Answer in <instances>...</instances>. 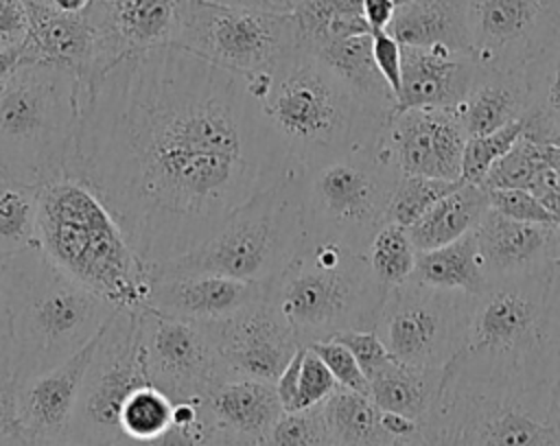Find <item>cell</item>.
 I'll use <instances>...</instances> for the list:
<instances>
[{
	"mask_svg": "<svg viewBox=\"0 0 560 446\" xmlns=\"http://www.w3.org/2000/svg\"><path fill=\"white\" fill-rule=\"evenodd\" d=\"M385 293L368 256L339 243L304 240L295 258L267 282V300L300 345L346 330H374Z\"/></svg>",
	"mask_w": 560,
	"mask_h": 446,
	"instance_id": "52a82bcc",
	"label": "cell"
},
{
	"mask_svg": "<svg viewBox=\"0 0 560 446\" xmlns=\"http://www.w3.org/2000/svg\"><path fill=\"white\" fill-rule=\"evenodd\" d=\"M22 446H90V444L72 437L70 433H63L57 437H24Z\"/></svg>",
	"mask_w": 560,
	"mask_h": 446,
	"instance_id": "11a10c76",
	"label": "cell"
},
{
	"mask_svg": "<svg viewBox=\"0 0 560 446\" xmlns=\"http://www.w3.org/2000/svg\"><path fill=\"white\" fill-rule=\"evenodd\" d=\"M173 411L175 400L155 385L147 383L133 389L120 409V437L149 442L171 426Z\"/></svg>",
	"mask_w": 560,
	"mask_h": 446,
	"instance_id": "8d00e7d4",
	"label": "cell"
},
{
	"mask_svg": "<svg viewBox=\"0 0 560 446\" xmlns=\"http://www.w3.org/2000/svg\"><path fill=\"white\" fill-rule=\"evenodd\" d=\"M96 337L61 365L18 383L24 437H57L68 433Z\"/></svg>",
	"mask_w": 560,
	"mask_h": 446,
	"instance_id": "44dd1931",
	"label": "cell"
},
{
	"mask_svg": "<svg viewBox=\"0 0 560 446\" xmlns=\"http://www.w3.org/2000/svg\"><path fill=\"white\" fill-rule=\"evenodd\" d=\"M442 378L444 369L413 367L392 359L385 367L368 378L370 398L383 411L400 413L422 424L440 396Z\"/></svg>",
	"mask_w": 560,
	"mask_h": 446,
	"instance_id": "f1b7e54d",
	"label": "cell"
},
{
	"mask_svg": "<svg viewBox=\"0 0 560 446\" xmlns=\"http://www.w3.org/2000/svg\"><path fill=\"white\" fill-rule=\"evenodd\" d=\"M332 339L341 341L354 354L359 367L368 378L374 376L381 367H385L392 361V354L387 352L385 343L378 339L374 330H346Z\"/></svg>",
	"mask_w": 560,
	"mask_h": 446,
	"instance_id": "f6af8a7d",
	"label": "cell"
},
{
	"mask_svg": "<svg viewBox=\"0 0 560 446\" xmlns=\"http://www.w3.org/2000/svg\"><path fill=\"white\" fill-rule=\"evenodd\" d=\"M547 265L551 269V273L560 280V223L553 225L551 230V240H549V258Z\"/></svg>",
	"mask_w": 560,
	"mask_h": 446,
	"instance_id": "9f6ffc18",
	"label": "cell"
},
{
	"mask_svg": "<svg viewBox=\"0 0 560 446\" xmlns=\"http://www.w3.org/2000/svg\"><path fill=\"white\" fill-rule=\"evenodd\" d=\"M81 98L74 72L24 59L0 85V166L33 186L68 177Z\"/></svg>",
	"mask_w": 560,
	"mask_h": 446,
	"instance_id": "ba28073f",
	"label": "cell"
},
{
	"mask_svg": "<svg viewBox=\"0 0 560 446\" xmlns=\"http://www.w3.org/2000/svg\"><path fill=\"white\" fill-rule=\"evenodd\" d=\"M488 208L483 186L459 181L457 188L438 199L407 232L418 251L435 249L472 232Z\"/></svg>",
	"mask_w": 560,
	"mask_h": 446,
	"instance_id": "83f0119b",
	"label": "cell"
},
{
	"mask_svg": "<svg viewBox=\"0 0 560 446\" xmlns=\"http://www.w3.org/2000/svg\"><path fill=\"white\" fill-rule=\"evenodd\" d=\"M308 348H313L319 354V359L326 363V367L330 369V374L335 376L339 387H348V389H354V391L370 394L368 376L359 367L354 354L341 341L326 339V341H315Z\"/></svg>",
	"mask_w": 560,
	"mask_h": 446,
	"instance_id": "ee69618b",
	"label": "cell"
},
{
	"mask_svg": "<svg viewBox=\"0 0 560 446\" xmlns=\"http://www.w3.org/2000/svg\"><path fill=\"white\" fill-rule=\"evenodd\" d=\"M179 2L182 0H94L85 13L96 39L92 83L133 52L175 44L179 33Z\"/></svg>",
	"mask_w": 560,
	"mask_h": 446,
	"instance_id": "e0dca14e",
	"label": "cell"
},
{
	"mask_svg": "<svg viewBox=\"0 0 560 446\" xmlns=\"http://www.w3.org/2000/svg\"><path fill=\"white\" fill-rule=\"evenodd\" d=\"M175 44L225 70L258 74L295 52L300 37L291 11L182 0Z\"/></svg>",
	"mask_w": 560,
	"mask_h": 446,
	"instance_id": "8fae6325",
	"label": "cell"
},
{
	"mask_svg": "<svg viewBox=\"0 0 560 446\" xmlns=\"http://www.w3.org/2000/svg\"><path fill=\"white\" fill-rule=\"evenodd\" d=\"M24 437H0V446H22Z\"/></svg>",
	"mask_w": 560,
	"mask_h": 446,
	"instance_id": "94428289",
	"label": "cell"
},
{
	"mask_svg": "<svg viewBox=\"0 0 560 446\" xmlns=\"http://www.w3.org/2000/svg\"><path fill=\"white\" fill-rule=\"evenodd\" d=\"M545 166L540 142L525 133L512 144V149L492 164L479 186L483 188H529L536 173Z\"/></svg>",
	"mask_w": 560,
	"mask_h": 446,
	"instance_id": "ab89813d",
	"label": "cell"
},
{
	"mask_svg": "<svg viewBox=\"0 0 560 446\" xmlns=\"http://www.w3.org/2000/svg\"><path fill=\"white\" fill-rule=\"evenodd\" d=\"M147 383L138 310L118 308L96 337L68 433L90 446H114L125 400Z\"/></svg>",
	"mask_w": 560,
	"mask_h": 446,
	"instance_id": "4fadbf2b",
	"label": "cell"
},
{
	"mask_svg": "<svg viewBox=\"0 0 560 446\" xmlns=\"http://www.w3.org/2000/svg\"><path fill=\"white\" fill-rule=\"evenodd\" d=\"M114 446H245L234 439L212 415L208 407V398H184L175 400L173 422L171 426L149 439V442H133L120 437Z\"/></svg>",
	"mask_w": 560,
	"mask_h": 446,
	"instance_id": "e575fe53",
	"label": "cell"
},
{
	"mask_svg": "<svg viewBox=\"0 0 560 446\" xmlns=\"http://www.w3.org/2000/svg\"><path fill=\"white\" fill-rule=\"evenodd\" d=\"M147 304L188 321L225 319L267 297V282H243L208 273H151Z\"/></svg>",
	"mask_w": 560,
	"mask_h": 446,
	"instance_id": "d6986e66",
	"label": "cell"
},
{
	"mask_svg": "<svg viewBox=\"0 0 560 446\" xmlns=\"http://www.w3.org/2000/svg\"><path fill=\"white\" fill-rule=\"evenodd\" d=\"M304 348L302 345L293 359L289 361V365L282 369V374L278 376V380L273 383L276 385V391H278V398L282 402V409L284 411H293V404H295V396H298V380H300V367H302V356H304Z\"/></svg>",
	"mask_w": 560,
	"mask_h": 446,
	"instance_id": "f907efd6",
	"label": "cell"
},
{
	"mask_svg": "<svg viewBox=\"0 0 560 446\" xmlns=\"http://www.w3.org/2000/svg\"><path fill=\"white\" fill-rule=\"evenodd\" d=\"M31 31L24 42V59L55 63L79 77L83 90L94 72V28L85 13H63L48 4L28 2Z\"/></svg>",
	"mask_w": 560,
	"mask_h": 446,
	"instance_id": "7402d4cb",
	"label": "cell"
},
{
	"mask_svg": "<svg viewBox=\"0 0 560 446\" xmlns=\"http://www.w3.org/2000/svg\"><path fill=\"white\" fill-rule=\"evenodd\" d=\"M13 376V332L11 315L4 297V286L0 278V378Z\"/></svg>",
	"mask_w": 560,
	"mask_h": 446,
	"instance_id": "816d5d0a",
	"label": "cell"
},
{
	"mask_svg": "<svg viewBox=\"0 0 560 446\" xmlns=\"http://www.w3.org/2000/svg\"><path fill=\"white\" fill-rule=\"evenodd\" d=\"M525 74L529 85L525 136L542 144H560V39L525 66Z\"/></svg>",
	"mask_w": 560,
	"mask_h": 446,
	"instance_id": "d6a6232c",
	"label": "cell"
},
{
	"mask_svg": "<svg viewBox=\"0 0 560 446\" xmlns=\"http://www.w3.org/2000/svg\"><path fill=\"white\" fill-rule=\"evenodd\" d=\"M483 72L486 70L470 52H455L440 46H402V81L396 111L411 107H440L453 111Z\"/></svg>",
	"mask_w": 560,
	"mask_h": 446,
	"instance_id": "ffe728a7",
	"label": "cell"
},
{
	"mask_svg": "<svg viewBox=\"0 0 560 446\" xmlns=\"http://www.w3.org/2000/svg\"><path fill=\"white\" fill-rule=\"evenodd\" d=\"M472 310V295L416 282L387 289L374 332L394 361L444 369L459 352Z\"/></svg>",
	"mask_w": 560,
	"mask_h": 446,
	"instance_id": "7c38bea8",
	"label": "cell"
},
{
	"mask_svg": "<svg viewBox=\"0 0 560 446\" xmlns=\"http://www.w3.org/2000/svg\"><path fill=\"white\" fill-rule=\"evenodd\" d=\"M0 278L11 315L18 383L74 356L118 310L70 278L39 245L2 258Z\"/></svg>",
	"mask_w": 560,
	"mask_h": 446,
	"instance_id": "277c9868",
	"label": "cell"
},
{
	"mask_svg": "<svg viewBox=\"0 0 560 446\" xmlns=\"http://www.w3.org/2000/svg\"><path fill=\"white\" fill-rule=\"evenodd\" d=\"M466 24L483 70H521L560 39V0H466Z\"/></svg>",
	"mask_w": 560,
	"mask_h": 446,
	"instance_id": "5bb4252c",
	"label": "cell"
},
{
	"mask_svg": "<svg viewBox=\"0 0 560 446\" xmlns=\"http://www.w3.org/2000/svg\"><path fill=\"white\" fill-rule=\"evenodd\" d=\"M420 437L429 446H560L553 387L444 367Z\"/></svg>",
	"mask_w": 560,
	"mask_h": 446,
	"instance_id": "8992f818",
	"label": "cell"
},
{
	"mask_svg": "<svg viewBox=\"0 0 560 446\" xmlns=\"http://www.w3.org/2000/svg\"><path fill=\"white\" fill-rule=\"evenodd\" d=\"M37 188L0 166V260L37 245Z\"/></svg>",
	"mask_w": 560,
	"mask_h": 446,
	"instance_id": "836d02e7",
	"label": "cell"
},
{
	"mask_svg": "<svg viewBox=\"0 0 560 446\" xmlns=\"http://www.w3.org/2000/svg\"><path fill=\"white\" fill-rule=\"evenodd\" d=\"M322 415L330 437V446H394L383 426V409L370 394L337 387L324 402Z\"/></svg>",
	"mask_w": 560,
	"mask_h": 446,
	"instance_id": "4dcf8cb0",
	"label": "cell"
},
{
	"mask_svg": "<svg viewBox=\"0 0 560 446\" xmlns=\"http://www.w3.org/2000/svg\"><path fill=\"white\" fill-rule=\"evenodd\" d=\"M304 171L293 168L252 197L199 247L149 267L151 273H208L243 282L273 280L306 240Z\"/></svg>",
	"mask_w": 560,
	"mask_h": 446,
	"instance_id": "9c48e42d",
	"label": "cell"
},
{
	"mask_svg": "<svg viewBox=\"0 0 560 446\" xmlns=\"http://www.w3.org/2000/svg\"><path fill=\"white\" fill-rule=\"evenodd\" d=\"M206 398L217 422L245 446H260L284 411L276 385L267 380H225Z\"/></svg>",
	"mask_w": 560,
	"mask_h": 446,
	"instance_id": "cb8c5ba5",
	"label": "cell"
},
{
	"mask_svg": "<svg viewBox=\"0 0 560 446\" xmlns=\"http://www.w3.org/2000/svg\"><path fill=\"white\" fill-rule=\"evenodd\" d=\"M372 52H374V61H376L381 74L385 77V81L389 83V87L398 101L400 81H402V46L385 28H374L372 31Z\"/></svg>",
	"mask_w": 560,
	"mask_h": 446,
	"instance_id": "bcb514c9",
	"label": "cell"
},
{
	"mask_svg": "<svg viewBox=\"0 0 560 446\" xmlns=\"http://www.w3.org/2000/svg\"><path fill=\"white\" fill-rule=\"evenodd\" d=\"M553 409L560 415V372H558V378H556V385H553Z\"/></svg>",
	"mask_w": 560,
	"mask_h": 446,
	"instance_id": "91938a15",
	"label": "cell"
},
{
	"mask_svg": "<svg viewBox=\"0 0 560 446\" xmlns=\"http://www.w3.org/2000/svg\"><path fill=\"white\" fill-rule=\"evenodd\" d=\"M308 50V48H306ZM317 59L372 111L392 118L396 111V94L381 74L374 52L372 33L328 42L311 50Z\"/></svg>",
	"mask_w": 560,
	"mask_h": 446,
	"instance_id": "4316f807",
	"label": "cell"
},
{
	"mask_svg": "<svg viewBox=\"0 0 560 446\" xmlns=\"http://www.w3.org/2000/svg\"><path fill=\"white\" fill-rule=\"evenodd\" d=\"M529 105V85L525 68L492 72L472 85L466 98L453 109L468 138L497 131L525 116Z\"/></svg>",
	"mask_w": 560,
	"mask_h": 446,
	"instance_id": "484cf974",
	"label": "cell"
},
{
	"mask_svg": "<svg viewBox=\"0 0 560 446\" xmlns=\"http://www.w3.org/2000/svg\"><path fill=\"white\" fill-rule=\"evenodd\" d=\"M411 446H429V444L418 435V437H413V439H411Z\"/></svg>",
	"mask_w": 560,
	"mask_h": 446,
	"instance_id": "6125c7cd",
	"label": "cell"
},
{
	"mask_svg": "<svg viewBox=\"0 0 560 446\" xmlns=\"http://www.w3.org/2000/svg\"><path fill=\"white\" fill-rule=\"evenodd\" d=\"M486 192L490 208L510 219L547 225L558 223L556 216L542 206V201L525 188H486Z\"/></svg>",
	"mask_w": 560,
	"mask_h": 446,
	"instance_id": "7bdbcfd3",
	"label": "cell"
},
{
	"mask_svg": "<svg viewBox=\"0 0 560 446\" xmlns=\"http://www.w3.org/2000/svg\"><path fill=\"white\" fill-rule=\"evenodd\" d=\"M260 446H330L322 404L302 411H282Z\"/></svg>",
	"mask_w": 560,
	"mask_h": 446,
	"instance_id": "60d3db41",
	"label": "cell"
},
{
	"mask_svg": "<svg viewBox=\"0 0 560 446\" xmlns=\"http://www.w3.org/2000/svg\"><path fill=\"white\" fill-rule=\"evenodd\" d=\"M540 153H542L545 164L560 175V144H542L540 142Z\"/></svg>",
	"mask_w": 560,
	"mask_h": 446,
	"instance_id": "680465c9",
	"label": "cell"
},
{
	"mask_svg": "<svg viewBox=\"0 0 560 446\" xmlns=\"http://www.w3.org/2000/svg\"><path fill=\"white\" fill-rule=\"evenodd\" d=\"M385 31L400 46L468 52L466 0H394Z\"/></svg>",
	"mask_w": 560,
	"mask_h": 446,
	"instance_id": "d4e9b609",
	"label": "cell"
},
{
	"mask_svg": "<svg viewBox=\"0 0 560 446\" xmlns=\"http://www.w3.org/2000/svg\"><path fill=\"white\" fill-rule=\"evenodd\" d=\"M394 446H411V439H405V442H396Z\"/></svg>",
	"mask_w": 560,
	"mask_h": 446,
	"instance_id": "be15d7a7",
	"label": "cell"
},
{
	"mask_svg": "<svg viewBox=\"0 0 560 446\" xmlns=\"http://www.w3.org/2000/svg\"><path fill=\"white\" fill-rule=\"evenodd\" d=\"M411 278L429 286L462 291L472 297L481 295L490 284L472 232L448 245L418 251Z\"/></svg>",
	"mask_w": 560,
	"mask_h": 446,
	"instance_id": "f546056e",
	"label": "cell"
},
{
	"mask_svg": "<svg viewBox=\"0 0 560 446\" xmlns=\"http://www.w3.org/2000/svg\"><path fill=\"white\" fill-rule=\"evenodd\" d=\"M37 245L85 289L138 310L149 295V265L131 249L109 208L79 179L37 188Z\"/></svg>",
	"mask_w": 560,
	"mask_h": 446,
	"instance_id": "5b68a950",
	"label": "cell"
},
{
	"mask_svg": "<svg viewBox=\"0 0 560 446\" xmlns=\"http://www.w3.org/2000/svg\"><path fill=\"white\" fill-rule=\"evenodd\" d=\"M534 197H538L542 201V206L556 216L560 214V175L549 168L547 164L536 173V177L532 179L529 188H527Z\"/></svg>",
	"mask_w": 560,
	"mask_h": 446,
	"instance_id": "681fc988",
	"label": "cell"
},
{
	"mask_svg": "<svg viewBox=\"0 0 560 446\" xmlns=\"http://www.w3.org/2000/svg\"><path fill=\"white\" fill-rule=\"evenodd\" d=\"M31 31L26 0H0V50L24 46Z\"/></svg>",
	"mask_w": 560,
	"mask_h": 446,
	"instance_id": "7dc6e473",
	"label": "cell"
},
{
	"mask_svg": "<svg viewBox=\"0 0 560 446\" xmlns=\"http://www.w3.org/2000/svg\"><path fill=\"white\" fill-rule=\"evenodd\" d=\"M203 328L217 348L225 380L276 383L302 348L267 297L225 319L208 321Z\"/></svg>",
	"mask_w": 560,
	"mask_h": 446,
	"instance_id": "2e32d148",
	"label": "cell"
},
{
	"mask_svg": "<svg viewBox=\"0 0 560 446\" xmlns=\"http://www.w3.org/2000/svg\"><path fill=\"white\" fill-rule=\"evenodd\" d=\"M457 186L459 181L424 175H400L385 210V223L411 227L438 199Z\"/></svg>",
	"mask_w": 560,
	"mask_h": 446,
	"instance_id": "74e56055",
	"label": "cell"
},
{
	"mask_svg": "<svg viewBox=\"0 0 560 446\" xmlns=\"http://www.w3.org/2000/svg\"><path fill=\"white\" fill-rule=\"evenodd\" d=\"M94 0H50L48 7L63 11V13H88Z\"/></svg>",
	"mask_w": 560,
	"mask_h": 446,
	"instance_id": "6f0895ef",
	"label": "cell"
},
{
	"mask_svg": "<svg viewBox=\"0 0 560 446\" xmlns=\"http://www.w3.org/2000/svg\"><path fill=\"white\" fill-rule=\"evenodd\" d=\"M293 168L247 74L166 44L83 90L68 177L109 208L151 267L206 243Z\"/></svg>",
	"mask_w": 560,
	"mask_h": 446,
	"instance_id": "6da1fadb",
	"label": "cell"
},
{
	"mask_svg": "<svg viewBox=\"0 0 560 446\" xmlns=\"http://www.w3.org/2000/svg\"><path fill=\"white\" fill-rule=\"evenodd\" d=\"M0 437H24V426L18 407V380L0 378Z\"/></svg>",
	"mask_w": 560,
	"mask_h": 446,
	"instance_id": "c3c4849f",
	"label": "cell"
},
{
	"mask_svg": "<svg viewBox=\"0 0 560 446\" xmlns=\"http://www.w3.org/2000/svg\"><path fill=\"white\" fill-rule=\"evenodd\" d=\"M383 136L402 175L462 181L468 136L455 111L440 107L400 109L392 114Z\"/></svg>",
	"mask_w": 560,
	"mask_h": 446,
	"instance_id": "ac0fdd59",
	"label": "cell"
},
{
	"mask_svg": "<svg viewBox=\"0 0 560 446\" xmlns=\"http://www.w3.org/2000/svg\"><path fill=\"white\" fill-rule=\"evenodd\" d=\"M300 46L315 50L322 44L372 33L363 0H300L291 7Z\"/></svg>",
	"mask_w": 560,
	"mask_h": 446,
	"instance_id": "1f68e13d",
	"label": "cell"
},
{
	"mask_svg": "<svg viewBox=\"0 0 560 446\" xmlns=\"http://www.w3.org/2000/svg\"><path fill=\"white\" fill-rule=\"evenodd\" d=\"M370 269L378 284L387 291L407 282L416 269L418 249L411 243L407 227L396 223H385L365 249Z\"/></svg>",
	"mask_w": 560,
	"mask_h": 446,
	"instance_id": "d590c367",
	"label": "cell"
},
{
	"mask_svg": "<svg viewBox=\"0 0 560 446\" xmlns=\"http://www.w3.org/2000/svg\"><path fill=\"white\" fill-rule=\"evenodd\" d=\"M400 175L385 136L304 173L306 240L339 243L365 254L385 225V210Z\"/></svg>",
	"mask_w": 560,
	"mask_h": 446,
	"instance_id": "30bf717a",
	"label": "cell"
},
{
	"mask_svg": "<svg viewBox=\"0 0 560 446\" xmlns=\"http://www.w3.org/2000/svg\"><path fill=\"white\" fill-rule=\"evenodd\" d=\"M247 77L291 164L304 173L378 142L389 122L302 46L271 72Z\"/></svg>",
	"mask_w": 560,
	"mask_h": 446,
	"instance_id": "7a4b0ae2",
	"label": "cell"
},
{
	"mask_svg": "<svg viewBox=\"0 0 560 446\" xmlns=\"http://www.w3.org/2000/svg\"><path fill=\"white\" fill-rule=\"evenodd\" d=\"M553 225L516 221L488 208L472 230L488 280L518 275L545 267Z\"/></svg>",
	"mask_w": 560,
	"mask_h": 446,
	"instance_id": "603a6c76",
	"label": "cell"
},
{
	"mask_svg": "<svg viewBox=\"0 0 560 446\" xmlns=\"http://www.w3.org/2000/svg\"><path fill=\"white\" fill-rule=\"evenodd\" d=\"M28 2H35V4H50V0H28Z\"/></svg>",
	"mask_w": 560,
	"mask_h": 446,
	"instance_id": "e7e4bbea",
	"label": "cell"
},
{
	"mask_svg": "<svg viewBox=\"0 0 560 446\" xmlns=\"http://www.w3.org/2000/svg\"><path fill=\"white\" fill-rule=\"evenodd\" d=\"M446 367L553 387L560 372V280L549 265L490 280L472 297L464 343Z\"/></svg>",
	"mask_w": 560,
	"mask_h": 446,
	"instance_id": "3957f363",
	"label": "cell"
},
{
	"mask_svg": "<svg viewBox=\"0 0 560 446\" xmlns=\"http://www.w3.org/2000/svg\"><path fill=\"white\" fill-rule=\"evenodd\" d=\"M523 133H525V122L521 118L497 131L468 138L464 146V157H462V181L481 184L488 171L492 168V164L501 160Z\"/></svg>",
	"mask_w": 560,
	"mask_h": 446,
	"instance_id": "f35d334b",
	"label": "cell"
},
{
	"mask_svg": "<svg viewBox=\"0 0 560 446\" xmlns=\"http://www.w3.org/2000/svg\"><path fill=\"white\" fill-rule=\"evenodd\" d=\"M295 2H300V0H291V7H293V4H295Z\"/></svg>",
	"mask_w": 560,
	"mask_h": 446,
	"instance_id": "03108f58",
	"label": "cell"
},
{
	"mask_svg": "<svg viewBox=\"0 0 560 446\" xmlns=\"http://www.w3.org/2000/svg\"><path fill=\"white\" fill-rule=\"evenodd\" d=\"M22 61H24V46L0 50V85L22 66Z\"/></svg>",
	"mask_w": 560,
	"mask_h": 446,
	"instance_id": "f5cc1de1",
	"label": "cell"
},
{
	"mask_svg": "<svg viewBox=\"0 0 560 446\" xmlns=\"http://www.w3.org/2000/svg\"><path fill=\"white\" fill-rule=\"evenodd\" d=\"M149 383L173 400L201 398L225 383L221 359L203 324L138 308Z\"/></svg>",
	"mask_w": 560,
	"mask_h": 446,
	"instance_id": "9a60e30c",
	"label": "cell"
},
{
	"mask_svg": "<svg viewBox=\"0 0 560 446\" xmlns=\"http://www.w3.org/2000/svg\"><path fill=\"white\" fill-rule=\"evenodd\" d=\"M337 387H339V383L335 380V376L330 374L326 363L319 359V354L313 348L306 345L304 356H302L293 411H302V409L322 404Z\"/></svg>",
	"mask_w": 560,
	"mask_h": 446,
	"instance_id": "b9f144b4",
	"label": "cell"
},
{
	"mask_svg": "<svg viewBox=\"0 0 560 446\" xmlns=\"http://www.w3.org/2000/svg\"><path fill=\"white\" fill-rule=\"evenodd\" d=\"M230 7H254V9H273V11H291V0H210Z\"/></svg>",
	"mask_w": 560,
	"mask_h": 446,
	"instance_id": "db71d44e",
	"label": "cell"
}]
</instances>
